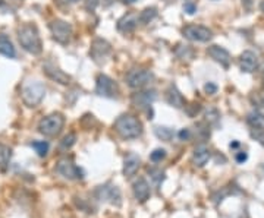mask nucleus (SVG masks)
<instances>
[{
    "mask_svg": "<svg viewBox=\"0 0 264 218\" xmlns=\"http://www.w3.org/2000/svg\"><path fill=\"white\" fill-rule=\"evenodd\" d=\"M115 132L123 139H135L141 136L142 123L134 114H122L113 123Z\"/></svg>",
    "mask_w": 264,
    "mask_h": 218,
    "instance_id": "1",
    "label": "nucleus"
},
{
    "mask_svg": "<svg viewBox=\"0 0 264 218\" xmlns=\"http://www.w3.org/2000/svg\"><path fill=\"white\" fill-rule=\"evenodd\" d=\"M18 40H20L21 47L34 56L40 54L43 52V44H41V38L36 25H31V24L22 25L18 30Z\"/></svg>",
    "mask_w": 264,
    "mask_h": 218,
    "instance_id": "2",
    "label": "nucleus"
},
{
    "mask_svg": "<svg viewBox=\"0 0 264 218\" xmlns=\"http://www.w3.org/2000/svg\"><path fill=\"white\" fill-rule=\"evenodd\" d=\"M46 96V86L39 80L27 82L22 88V101L28 107H37Z\"/></svg>",
    "mask_w": 264,
    "mask_h": 218,
    "instance_id": "3",
    "label": "nucleus"
},
{
    "mask_svg": "<svg viewBox=\"0 0 264 218\" xmlns=\"http://www.w3.org/2000/svg\"><path fill=\"white\" fill-rule=\"evenodd\" d=\"M65 126V118L61 113H53L46 116L39 123V132L47 138H56Z\"/></svg>",
    "mask_w": 264,
    "mask_h": 218,
    "instance_id": "4",
    "label": "nucleus"
},
{
    "mask_svg": "<svg viewBox=\"0 0 264 218\" xmlns=\"http://www.w3.org/2000/svg\"><path fill=\"white\" fill-rule=\"evenodd\" d=\"M153 80H154L153 72L148 70V69H142V68H134V69H131L126 74V76H125V80H126L128 86L132 88V90H142L150 82H153Z\"/></svg>",
    "mask_w": 264,
    "mask_h": 218,
    "instance_id": "5",
    "label": "nucleus"
},
{
    "mask_svg": "<svg viewBox=\"0 0 264 218\" xmlns=\"http://www.w3.org/2000/svg\"><path fill=\"white\" fill-rule=\"evenodd\" d=\"M96 92L100 97H106V98H116L119 96V86L115 80H112L107 75L100 74L96 80Z\"/></svg>",
    "mask_w": 264,
    "mask_h": 218,
    "instance_id": "6",
    "label": "nucleus"
},
{
    "mask_svg": "<svg viewBox=\"0 0 264 218\" xmlns=\"http://www.w3.org/2000/svg\"><path fill=\"white\" fill-rule=\"evenodd\" d=\"M183 37L189 41L207 42L213 38V31L204 25H186L182 28Z\"/></svg>",
    "mask_w": 264,
    "mask_h": 218,
    "instance_id": "7",
    "label": "nucleus"
},
{
    "mask_svg": "<svg viewBox=\"0 0 264 218\" xmlns=\"http://www.w3.org/2000/svg\"><path fill=\"white\" fill-rule=\"evenodd\" d=\"M50 31L53 38L61 42V44H68L72 37V25L69 22L63 20H55L50 22Z\"/></svg>",
    "mask_w": 264,
    "mask_h": 218,
    "instance_id": "8",
    "label": "nucleus"
},
{
    "mask_svg": "<svg viewBox=\"0 0 264 218\" xmlns=\"http://www.w3.org/2000/svg\"><path fill=\"white\" fill-rule=\"evenodd\" d=\"M56 173L61 174L62 178H68V180H80L82 178V172L80 167H77L74 164V161L71 158H61L56 162Z\"/></svg>",
    "mask_w": 264,
    "mask_h": 218,
    "instance_id": "9",
    "label": "nucleus"
},
{
    "mask_svg": "<svg viewBox=\"0 0 264 218\" xmlns=\"http://www.w3.org/2000/svg\"><path fill=\"white\" fill-rule=\"evenodd\" d=\"M112 47L110 44L103 38H96L91 42V48H90V56L97 64H102L106 62V59L110 56Z\"/></svg>",
    "mask_w": 264,
    "mask_h": 218,
    "instance_id": "10",
    "label": "nucleus"
},
{
    "mask_svg": "<svg viewBox=\"0 0 264 218\" xmlns=\"http://www.w3.org/2000/svg\"><path fill=\"white\" fill-rule=\"evenodd\" d=\"M239 68L245 74H252L258 68V56L251 50H245L239 58Z\"/></svg>",
    "mask_w": 264,
    "mask_h": 218,
    "instance_id": "11",
    "label": "nucleus"
},
{
    "mask_svg": "<svg viewBox=\"0 0 264 218\" xmlns=\"http://www.w3.org/2000/svg\"><path fill=\"white\" fill-rule=\"evenodd\" d=\"M132 190H134V196H135V199H137L140 204L147 202V200L150 199V195H151L150 184L147 183V180L144 178H138L134 182Z\"/></svg>",
    "mask_w": 264,
    "mask_h": 218,
    "instance_id": "12",
    "label": "nucleus"
},
{
    "mask_svg": "<svg viewBox=\"0 0 264 218\" xmlns=\"http://www.w3.org/2000/svg\"><path fill=\"white\" fill-rule=\"evenodd\" d=\"M43 70H44V74H46L50 80H56V82H59L62 85H68V84L71 82V76H69L68 74H65L63 70H61L59 68H56L55 64L46 63V64L43 66Z\"/></svg>",
    "mask_w": 264,
    "mask_h": 218,
    "instance_id": "13",
    "label": "nucleus"
},
{
    "mask_svg": "<svg viewBox=\"0 0 264 218\" xmlns=\"http://www.w3.org/2000/svg\"><path fill=\"white\" fill-rule=\"evenodd\" d=\"M207 54L214 60V62L220 63L224 68H227L229 63H230V54H229V52L226 48H223V47H220V46H210L207 48Z\"/></svg>",
    "mask_w": 264,
    "mask_h": 218,
    "instance_id": "14",
    "label": "nucleus"
},
{
    "mask_svg": "<svg viewBox=\"0 0 264 218\" xmlns=\"http://www.w3.org/2000/svg\"><path fill=\"white\" fill-rule=\"evenodd\" d=\"M140 166H141L140 157L135 156V154H129L123 161V176L128 178L135 176L137 172L140 170Z\"/></svg>",
    "mask_w": 264,
    "mask_h": 218,
    "instance_id": "15",
    "label": "nucleus"
},
{
    "mask_svg": "<svg viewBox=\"0 0 264 218\" xmlns=\"http://www.w3.org/2000/svg\"><path fill=\"white\" fill-rule=\"evenodd\" d=\"M140 24V20H138V14H134V12H131V14H126L125 16H122L119 22H118V30L121 31V32H132L135 28H137V25Z\"/></svg>",
    "mask_w": 264,
    "mask_h": 218,
    "instance_id": "16",
    "label": "nucleus"
},
{
    "mask_svg": "<svg viewBox=\"0 0 264 218\" xmlns=\"http://www.w3.org/2000/svg\"><path fill=\"white\" fill-rule=\"evenodd\" d=\"M210 150L207 148V146H204V145H200V146H197L195 150H194V152H192V157H191V162L195 166V167H204L207 162H208V160H210Z\"/></svg>",
    "mask_w": 264,
    "mask_h": 218,
    "instance_id": "17",
    "label": "nucleus"
},
{
    "mask_svg": "<svg viewBox=\"0 0 264 218\" xmlns=\"http://www.w3.org/2000/svg\"><path fill=\"white\" fill-rule=\"evenodd\" d=\"M166 101L170 104V106H173L175 108H182L183 106H185V100H183L182 94L178 91V88L176 86H173V85H170L169 88H167V91H166Z\"/></svg>",
    "mask_w": 264,
    "mask_h": 218,
    "instance_id": "18",
    "label": "nucleus"
},
{
    "mask_svg": "<svg viewBox=\"0 0 264 218\" xmlns=\"http://www.w3.org/2000/svg\"><path fill=\"white\" fill-rule=\"evenodd\" d=\"M246 123L249 124V128L252 130H255V134H264V116L260 112H251L246 116Z\"/></svg>",
    "mask_w": 264,
    "mask_h": 218,
    "instance_id": "19",
    "label": "nucleus"
},
{
    "mask_svg": "<svg viewBox=\"0 0 264 218\" xmlns=\"http://www.w3.org/2000/svg\"><path fill=\"white\" fill-rule=\"evenodd\" d=\"M0 54H3L6 58H11V59L17 56V52H15V47H14L12 41L3 34H0Z\"/></svg>",
    "mask_w": 264,
    "mask_h": 218,
    "instance_id": "20",
    "label": "nucleus"
},
{
    "mask_svg": "<svg viewBox=\"0 0 264 218\" xmlns=\"http://www.w3.org/2000/svg\"><path fill=\"white\" fill-rule=\"evenodd\" d=\"M156 98V92L154 91H142L134 96V102L137 106H150V102Z\"/></svg>",
    "mask_w": 264,
    "mask_h": 218,
    "instance_id": "21",
    "label": "nucleus"
},
{
    "mask_svg": "<svg viewBox=\"0 0 264 218\" xmlns=\"http://www.w3.org/2000/svg\"><path fill=\"white\" fill-rule=\"evenodd\" d=\"M12 158V150L5 145V144H0V168L5 172L9 166V161Z\"/></svg>",
    "mask_w": 264,
    "mask_h": 218,
    "instance_id": "22",
    "label": "nucleus"
},
{
    "mask_svg": "<svg viewBox=\"0 0 264 218\" xmlns=\"http://www.w3.org/2000/svg\"><path fill=\"white\" fill-rule=\"evenodd\" d=\"M156 15H157V9L156 8H145L142 12H140L138 20H140L141 25H147V24H150L151 20L156 18Z\"/></svg>",
    "mask_w": 264,
    "mask_h": 218,
    "instance_id": "23",
    "label": "nucleus"
},
{
    "mask_svg": "<svg viewBox=\"0 0 264 218\" xmlns=\"http://www.w3.org/2000/svg\"><path fill=\"white\" fill-rule=\"evenodd\" d=\"M31 146L39 152L40 157H44V156L47 154V151H49V144H47L46 140H34V142L31 144Z\"/></svg>",
    "mask_w": 264,
    "mask_h": 218,
    "instance_id": "24",
    "label": "nucleus"
},
{
    "mask_svg": "<svg viewBox=\"0 0 264 218\" xmlns=\"http://www.w3.org/2000/svg\"><path fill=\"white\" fill-rule=\"evenodd\" d=\"M75 142H77V135L74 132H71V134H68L65 138L62 139L61 148L62 150H69V148H72L75 145Z\"/></svg>",
    "mask_w": 264,
    "mask_h": 218,
    "instance_id": "25",
    "label": "nucleus"
},
{
    "mask_svg": "<svg viewBox=\"0 0 264 218\" xmlns=\"http://www.w3.org/2000/svg\"><path fill=\"white\" fill-rule=\"evenodd\" d=\"M156 135L160 139H163V140H170L172 136H173V130L169 129V128H162V126H159V128H156Z\"/></svg>",
    "mask_w": 264,
    "mask_h": 218,
    "instance_id": "26",
    "label": "nucleus"
},
{
    "mask_svg": "<svg viewBox=\"0 0 264 218\" xmlns=\"http://www.w3.org/2000/svg\"><path fill=\"white\" fill-rule=\"evenodd\" d=\"M164 157H166V151H164V150H154V151L150 154V160H151L153 162H159V161H162Z\"/></svg>",
    "mask_w": 264,
    "mask_h": 218,
    "instance_id": "27",
    "label": "nucleus"
},
{
    "mask_svg": "<svg viewBox=\"0 0 264 218\" xmlns=\"http://www.w3.org/2000/svg\"><path fill=\"white\" fill-rule=\"evenodd\" d=\"M252 101L255 102V106H260V107H264V86L261 90H258L257 92H254V97H252Z\"/></svg>",
    "mask_w": 264,
    "mask_h": 218,
    "instance_id": "28",
    "label": "nucleus"
},
{
    "mask_svg": "<svg viewBox=\"0 0 264 218\" xmlns=\"http://www.w3.org/2000/svg\"><path fill=\"white\" fill-rule=\"evenodd\" d=\"M205 116H207V120L211 122V123H217V120L220 118L219 113H217V110H208Z\"/></svg>",
    "mask_w": 264,
    "mask_h": 218,
    "instance_id": "29",
    "label": "nucleus"
},
{
    "mask_svg": "<svg viewBox=\"0 0 264 218\" xmlns=\"http://www.w3.org/2000/svg\"><path fill=\"white\" fill-rule=\"evenodd\" d=\"M183 10H185L188 15H194V14L197 12V6H195V3L188 2V3H185V4H183Z\"/></svg>",
    "mask_w": 264,
    "mask_h": 218,
    "instance_id": "30",
    "label": "nucleus"
},
{
    "mask_svg": "<svg viewBox=\"0 0 264 218\" xmlns=\"http://www.w3.org/2000/svg\"><path fill=\"white\" fill-rule=\"evenodd\" d=\"M204 91H205L207 94L213 96V94H216V91H217V86H216L214 84L208 82V84H205V86H204Z\"/></svg>",
    "mask_w": 264,
    "mask_h": 218,
    "instance_id": "31",
    "label": "nucleus"
},
{
    "mask_svg": "<svg viewBox=\"0 0 264 218\" xmlns=\"http://www.w3.org/2000/svg\"><path fill=\"white\" fill-rule=\"evenodd\" d=\"M148 173H150V176L153 178H157V183H159L160 180H163V174H164V173H163L162 170H159V168H157V170H148Z\"/></svg>",
    "mask_w": 264,
    "mask_h": 218,
    "instance_id": "32",
    "label": "nucleus"
},
{
    "mask_svg": "<svg viewBox=\"0 0 264 218\" xmlns=\"http://www.w3.org/2000/svg\"><path fill=\"white\" fill-rule=\"evenodd\" d=\"M97 3H99V0H87V8H88L90 10H93V9L97 6Z\"/></svg>",
    "mask_w": 264,
    "mask_h": 218,
    "instance_id": "33",
    "label": "nucleus"
},
{
    "mask_svg": "<svg viewBox=\"0 0 264 218\" xmlns=\"http://www.w3.org/2000/svg\"><path fill=\"white\" fill-rule=\"evenodd\" d=\"M245 160H246V154H245V152H239V154L236 156V161H238V162H244Z\"/></svg>",
    "mask_w": 264,
    "mask_h": 218,
    "instance_id": "34",
    "label": "nucleus"
},
{
    "mask_svg": "<svg viewBox=\"0 0 264 218\" xmlns=\"http://www.w3.org/2000/svg\"><path fill=\"white\" fill-rule=\"evenodd\" d=\"M179 136H181V139H188L189 138V130H188V129H183L182 132H181V134H179Z\"/></svg>",
    "mask_w": 264,
    "mask_h": 218,
    "instance_id": "35",
    "label": "nucleus"
},
{
    "mask_svg": "<svg viewBox=\"0 0 264 218\" xmlns=\"http://www.w3.org/2000/svg\"><path fill=\"white\" fill-rule=\"evenodd\" d=\"M260 9H261V12H264V0H261V3H260Z\"/></svg>",
    "mask_w": 264,
    "mask_h": 218,
    "instance_id": "36",
    "label": "nucleus"
},
{
    "mask_svg": "<svg viewBox=\"0 0 264 218\" xmlns=\"http://www.w3.org/2000/svg\"><path fill=\"white\" fill-rule=\"evenodd\" d=\"M128 3H134V2H137V0H126Z\"/></svg>",
    "mask_w": 264,
    "mask_h": 218,
    "instance_id": "37",
    "label": "nucleus"
},
{
    "mask_svg": "<svg viewBox=\"0 0 264 218\" xmlns=\"http://www.w3.org/2000/svg\"><path fill=\"white\" fill-rule=\"evenodd\" d=\"M65 218H75L74 216H68V217H65Z\"/></svg>",
    "mask_w": 264,
    "mask_h": 218,
    "instance_id": "38",
    "label": "nucleus"
},
{
    "mask_svg": "<svg viewBox=\"0 0 264 218\" xmlns=\"http://www.w3.org/2000/svg\"><path fill=\"white\" fill-rule=\"evenodd\" d=\"M14 2H18V3H21V2H24V0H14Z\"/></svg>",
    "mask_w": 264,
    "mask_h": 218,
    "instance_id": "39",
    "label": "nucleus"
},
{
    "mask_svg": "<svg viewBox=\"0 0 264 218\" xmlns=\"http://www.w3.org/2000/svg\"><path fill=\"white\" fill-rule=\"evenodd\" d=\"M261 69H263V72H264V63H263V64H261Z\"/></svg>",
    "mask_w": 264,
    "mask_h": 218,
    "instance_id": "40",
    "label": "nucleus"
},
{
    "mask_svg": "<svg viewBox=\"0 0 264 218\" xmlns=\"http://www.w3.org/2000/svg\"><path fill=\"white\" fill-rule=\"evenodd\" d=\"M71 2H77V0H71Z\"/></svg>",
    "mask_w": 264,
    "mask_h": 218,
    "instance_id": "41",
    "label": "nucleus"
}]
</instances>
